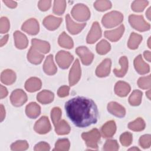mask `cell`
<instances>
[{
  "instance_id": "obj_28",
  "label": "cell",
  "mask_w": 151,
  "mask_h": 151,
  "mask_svg": "<svg viewBox=\"0 0 151 151\" xmlns=\"http://www.w3.org/2000/svg\"><path fill=\"white\" fill-rule=\"evenodd\" d=\"M54 93L49 90H42L37 96V100L43 104L50 103L54 100Z\"/></svg>"
},
{
  "instance_id": "obj_19",
  "label": "cell",
  "mask_w": 151,
  "mask_h": 151,
  "mask_svg": "<svg viewBox=\"0 0 151 151\" xmlns=\"http://www.w3.org/2000/svg\"><path fill=\"white\" fill-rule=\"evenodd\" d=\"M124 31V27L123 25H121L119 28L113 30L106 31L104 32V36L110 41L115 42L118 41L123 35Z\"/></svg>"
},
{
  "instance_id": "obj_42",
  "label": "cell",
  "mask_w": 151,
  "mask_h": 151,
  "mask_svg": "<svg viewBox=\"0 0 151 151\" xmlns=\"http://www.w3.org/2000/svg\"><path fill=\"white\" fill-rule=\"evenodd\" d=\"M119 148V144L116 140H108L103 146V150L105 151H115Z\"/></svg>"
},
{
  "instance_id": "obj_57",
  "label": "cell",
  "mask_w": 151,
  "mask_h": 151,
  "mask_svg": "<svg viewBox=\"0 0 151 151\" xmlns=\"http://www.w3.org/2000/svg\"><path fill=\"white\" fill-rule=\"evenodd\" d=\"M129 150H139V149H138L137 147H132V148L129 149Z\"/></svg>"
},
{
  "instance_id": "obj_45",
  "label": "cell",
  "mask_w": 151,
  "mask_h": 151,
  "mask_svg": "<svg viewBox=\"0 0 151 151\" xmlns=\"http://www.w3.org/2000/svg\"><path fill=\"white\" fill-rule=\"evenodd\" d=\"M10 28L9 21L6 17H3L0 19V32L4 34L7 32Z\"/></svg>"
},
{
  "instance_id": "obj_30",
  "label": "cell",
  "mask_w": 151,
  "mask_h": 151,
  "mask_svg": "<svg viewBox=\"0 0 151 151\" xmlns=\"http://www.w3.org/2000/svg\"><path fill=\"white\" fill-rule=\"evenodd\" d=\"M58 42L61 47L67 49L72 48L74 45L73 40L65 32H63L60 34L58 37Z\"/></svg>"
},
{
  "instance_id": "obj_34",
  "label": "cell",
  "mask_w": 151,
  "mask_h": 151,
  "mask_svg": "<svg viewBox=\"0 0 151 151\" xmlns=\"http://www.w3.org/2000/svg\"><path fill=\"white\" fill-rule=\"evenodd\" d=\"M142 94L143 93L141 91L138 90H134L129 98L130 104L133 106H139L142 101Z\"/></svg>"
},
{
  "instance_id": "obj_43",
  "label": "cell",
  "mask_w": 151,
  "mask_h": 151,
  "mask_svg": "<svg viewBox=\"0 0 151 151\" xmlns=\"http://www.w3.org/2000/svg\"><path fill=\"white\" fill-rule=\"evenodd\" d=\"M137 84L140 88L147 89L151 86L150 84V75L146 77H142L139 78L137 81Z\"/></svg>"
},
{
  "instance_id": "obj_48",
  "label": "cell",
  "mask_w": 151,
  "mask_h": 151,
  "mask_svg": "<svg viewBox=\"0 0 151 151\" xmlns=\"http://www.w3.org/2000/svg\"><path fill=\"white\" fill-rule=\"evenodd\" d=\"M51 4V1L50 0H45V1H40L38 2V8L41 11H45L48 10Z\"/></svg>"
},
{
  "instance_id": "obj_46",
  "label": "cell",
  "mask_w": 151,
  "mask_h": 151,
  "mask_svg": "<svg viewBox=\"0 0 151 151\" xmlns=\"http://www.w3.org/2000/svg\"><path fill=\"white\" fill-rule=\"evenodd\" d=\"M139 144L144 149L149 148L151 145V136L150 134H145L139 139Z\"/></svg>"
},
{
  "instance_id": "obj_3",
  "label": "cell",
  "mask_w": 151,
  "mask_h": 151,
  "mask_svg": "<svg viewBox=\"0 0 151 151\" xmlns=\"http://www.w3.org/2000/svg\"><path fill=\"white\" fill-rule=\"evenodd\" d=\"M81 137L87 147L94 149H97L98 142L100 139V133L97 129L94 128L88 132L83 133Z\"/></svg>"
},
{
  "instance_id": "obj_35",
  "label": "cell",
  "mask_w": 151,
  "mask_h": 151,
  "mask_svg": "<svg viewBox=\"0 0 151 151\" xmlns=\"http://www.w3.org/2000/svg\"><path fill=\"white\" fill-rule=\"evenodd\" d=\"M111 49V45L109 42L105 40L100 41L96 45V51L100 55L107 54Z\"/></svg>"
},
{
  "instance_id": "obj_25",
  "label": "cell",
  "mask_w": 151,
  "mask_h": 151,
  "mask_svg": "<svg viewBox=\"0 0 151 151\" xmlns=\"http://www.w3.org/2000/svg\"><path fill=\"white\" fill-rule=\"evenodd\" d=\"M31 46L41 53L46 54L50 50V45L47 41L34 38L31 40Z\"/></svg>"
},
{
  "instance_id": "obj_18",
  "label": "cell",
  "mask_w": 151,
  "mask_h": 151,
  "mask_svg": "<svg viewBox=\"0 0 151 151\" xmlns=\"http://www.w3.org/2000/svg\"><path fill=\"white\" fill-rule=\"evenodd\" d=\"M134 65L136 71L140 74H145L149 72V65L143 60L142 55H137L134 60Z\"/></svg>"
},
{
  "instance_id": "obj_39",
  "label": "cell",
  "mask_w": 151,
  "mask_h": 151,
  "mask_svg": "<svg viewBox=\"0 0 151 151\" xmlns=\"http://www.w3.org/2000/svg\"><path fill=\"white\" fill-rule=\"evenodd\" d=\"M148 1L145 0H137L132 2L131 8L134 12H142L148 5Z\"/></svg>"
},
{
  "instance_id": "obj_37",
  "label": "cell",
  "mask_w": 151,
  "mask_h": 151,
  "mask_svg": "<svg viewBox=\"0 0 151 151\" xmlns=\"http://www.w3.org/2000/svg\"><path fill=\"white\" fill-rule=\"evenodd\" d=\"M66 7V2L65 1H54V6H53V12L54 14L60 15H62Z\"/></svg>"
},
{
  "instance_id": "obj_38",
  "label": "cell",
  "mask_w": 151,
  "mask_h": 151,
  "mask_svg": "<svg viewBox=\"0 0 151 151\" xmlns=\"http://www.w3.org/2000/svg\"><path fill=\"white\" fill-rule=\"evenodd\" d=\"M94 6L97 11H104L111 8V3L110 1L106 0L96 1L94 3Z\"/></svg>"
},
{
  "instance_id": "obj_53",
  "label": "cell",
  "mask_w": 151,
  "mask_h": 151,
  "mask_svg": "<svg viewBox=\"0 0 151 151\" xmlns=\"http://www.w3.org/2000/svg\"><path fill=\"white\" fill-rule=\"evenodd\" d=\"M144 57L146 60H147L149 62H150L151 61V54L150 52L149 51H145L143 52Z\"/></svg>"
},
{
  "instance_id": "obj_2",
  "label": "cell",
  "mask_w": 151,
  "mask_h": 151,
  "mask_svg": "<svg viewBox=\"0 0 151 151\" xmlns=\"http://www.w3.org/2000/svg\"><path fill=\"white\" fill-rule=\"evenodd\" d=\"M123 20V15L118 11H113L106 14L101 20L104 27L107 28L114 27L120 24Z\"/></svg>"
},
{
  "instance_id": "obj_17",
  "label": "cell",
  "mask_w": 151,
  "mask_h": 151,
  "mask_svg": "<svg viewBox=\"0 0 151 151\" xmlns=\"http://www.w3.org/2000/svg\"><path fill=\"white\" fill-rule=\"evenodd\" d=\"M116 131V125L114 120L107 122L103 125L101 129L102 136L104 138L111 137Z\"/></svg>"
},
{
  "instance_id": "obj_22",
  "label": "cell",
  "mask_w": 151,
  "mask_h": 151,
  "mask_svg": "<svg viewBox=\"0 0 151 151\" xmlns=\"http://www.w3.org/2000/svg\"><path fill=\"white\" fill-rule=\"evenodd\" d=\"M43 70L45 74L50 76L54 75L57 73V68L54 64L52 55L51 54L47 57L43 65Z\"/></svg>"
},
{
  "instance_id": "obj_41",
  "label": "cell",
  "mask_w": 151,
  "mask_h": 151,
  "mask_svg": "<svg viewBox=\"0 0 151 151\" xmlns=\"http://www.w3.org/2000/svg\"><path fill=\"white\" fill-rule=\"evenodd\" d=\"M133 140V136L130 132H126L121 134L120 141L121 144L124 146H129L131 145Z\"/></svg>"
},
{
  "instance_id": "obj_58",
  "label": "cell",
  "mask_w": 151,
  "mask_h": 151,
  "mask_svg": "<svg viewBox=\"0 0 151 151\" xmlns=\"http://www.w3.org/2000/svg\"><path fill=\"white\" fill-rule=\"evenodd\" d=\"M150 37H149V40H148V41H147V44H148V46H149V48H150L151 47H150Z\"/></svg>"
},
{
  "instance_id": "obj_40",
  "label": "cell",
  "mask_w": 151,
  "mask_h": 151,
  "mask_svg": "<svg viewBox=\"0 0 151 151\" xmlns=\"http://www.w3.org/2000/svg\"><path fill=\"white\" fill-rule=\"evenodd\" d=\"M29 147L28 142L26 140H18L12 143L11 146V150L14 151H21L27 150Z\"/></svg>"
},
{
  "instance_id": "obj_15",
  "label": "cell",
  "mask_w": 151,
  "mask_h": 151,
  "mask_svg": "<svg viewBox=\"0 0 151 151\" xmlns=\"http://www.w3.org/2000/svg\"><path fill=\"white\" fill-rule=\"evenodd\" d=\"M61 22L62 18H57L52 15H49L44 18L43 25L47 29L50 31H54L59 27Z\"/></svg>"
},
{
  "instance_id": "obj_47",
  "label": "cell",
  "mask_w": 151,
  "mask_h": 151,
  "mask_svg": "<svg viewBox=\"0 0 151 151\" xmlns=\"http://www.w3.org/2000/svg\"><path fill=\"white\" fill-rule=\"evenodd\" d=\"M50 145L44 142H41L35 146L34 150L35 151H48L50 150Z\"/></svg>"
},
{
  "instance_id": "obj_32",
  "label": "cell",
  "mask_w": 151,
  "mask_h": 151,
  "mask_svg": "<svg viewBox=\"0 0 151 151\" xmlns=\"http://www.w3.org/2000/svg\"><path fill=\"white\" fill-rule=\"evenodd\" d=\"M142 40V37L135 32H132L129 39L127 45L130 49L135 50L137 48L139 45Z\"/></svg>"
},
{
  "instance_id": "obj_56",
  "label": "cell",
  "mask_w": 151,
  "mask_h": 151,
  "mask_svg": "<svg viewBox=\"0 0 151 151\" xmlns=\"http://www.w3.org/2000/svg\"><path fill=\"white\" fill-rule=\"evenodd\" d=\"M150 90H149L146 93V96H147V97H148V99L150 100Z\"/></svg>"
},
{
  "instance_id": "obj_7",
  "label": "cell",
  "mask_w": 151,
  "mask_h": 151,
  "mask_svg": "<svg viewBox=\"0 0 151 151\" xmlns=\"http://www.w3.org/2000/svg\"><path fill=\"white\" fill-rule=\"evenodd\" d=\"M10 100L13 106L19 107L27 101V96L22 90L16 89L11 93Z\"/></svg>"
},
{
  "instance_id": "obj_4",
  "label": "cell",
  "mask_w": 151,
  "mask_h": 151,
  "mask_svg": "<svg viewBox=\"0 0 151 151\" xmlns=\"http://www.w3.org/2000/svg\"><path fill=\"white\" fill-rule=\"evenodd\" d=\"M73 17L78 21H86L90 17V12L88 8L82 4H78L74 6L71 10Z\"/></svg>"
},
{
  "instance_id": "obj_13",
  "label": "cell",
  "mask_w": 151,
  "mask_h": 151,
  "mask_svg": "<svg viewBox=\"0 0 151 151\" xmlns=\"http://www.w3.org/2000/svg\"><path fill=\"white\" fill-rule=\"evenodd\" d=\"M65 21L67 24V28L68 31L73 35L77 34L81 32L84 27L86 26V23L78 24L74 22L71 18L69 14H67L65 16Z\"/></svg>"
},
{
  "instance_id": "obj_24",
  "label": "cell",
  "mask_w": 151,
  "mask_h": 151,
  "mask_svg": "<svg viewBox=\"0 0 151 151\" xmlns=\"http://www.w3.org/2000/svg\"><path fill=\"white\" fill-rule=\"evenodd\" d=\"M130 91V85L122 81H119L116 83L114 87L115 93L120 97L126 96Z\"/></svg>"
},
{
  "instance_id": "obj_31",
  "label": "cell",
  "mask_w": 151,
  "mask_h": 151,
  "mask_svg": "<svg viewBox=\"0 0 151 151\" xmlns=\"http://www.w3.org/2000/svg\"><path fill=\"white\" fill-rule=\"evenodd\" d=\"M54 126L56 133L59 135L67 134L70 133L71 130L69 124L64 120H60L58 123Z\"/></svg>"
},
{
  "instance_id": "obj_10",
  "label": "cell",
  "mask_w": 151,
  "mask_h": 151,
  "mask_svg": "<svg viewBox=\"0 0 151 151\" xmlns=\"http://www.w3.org/2000/svg\"><path fill=\"white\" fill-rule=\"evenodd\" d=\"M34 129L37 133L41 134L49 132L51 127L48 117L46 116H42L36 122Z\"/></svg>"
},
{
  "instance_id": "obj_26",
  "label": "cell",
  "mask_w": 151,
  "mask_h": 151,
  "mask_svg": "<svg viewBox=\"0 0 151 151\" xmlns=\"http://www.w3.org/2000/svg\"><path fill=\"white\" fill-rule=\"evenodd\" d=\"M25 113L29 118L35 119L40 114L41 107L37 103L31 102L26 106Z\"/></svg>"
},
{
  "instance_id": "obj_27",
  "label": "cell",
  "mask_w": 151,
  "mask_h": 151,
  "mask_svg": "<svg viewBox=\"0 0 151 151\" xmlns=\"http://www.w3.org/2000/svg\"><path fill=\"white\" fill-rule=\"evenodd\" d=\"M16 80V74L11 70L7 69L3 71L1 75V80L2 83L6 85L13 84Z\"/></svg>"
},
{
  "instance_id": "obj_44",
  "label": "cell",
  "mask_w": 151,
  "mask_h": 151,
  "mask_svg": "<svg viewBox=\"0 0 151 151\" xmlns=\"http://www.w3.org/2000/svg\"><path fill=\"white\" fill-rule=\"evenodd\" d=\"M61 117V109L58 107H54L51 111V117L54 126L56 125L58 123V122L60 120Z\"/></svg>"
},
{
  "instance_id": "obj_5",
  "label": "cell",
  "mask_w": 151,
  "mask_h": 151,
  "mask_svg": "<svg viewBox=\"0 0 151 151\" xmlns=\"http://www.w3.org/2000/svg\"><path fill=\"white\" fill-rule=\"evenodd\" d=\"M129 21L130 25L139 31L143 32L150 29V24L145 21L142 15H130L129 17Z\"/></svg>"
},
{
  "instance_id": "obj_6",
  "label": "cell",
  "mask_w": 151,
  "mask_h": 151,
  "mask_svg": "<svg viewBox=\"0 0 151 151\" xmlns=\"http://www.w3.org/2000/svg\"><path fill=\"white\" fill-rule=\"evenodd\" d=\"M73 59V56L70 52L65 51H60L55 56L57 63L63 69L68 68Z\"/></svg>"
},
{
  "instance_id": "obj_52",
  "label": "cell",
  "mask_w": 151,
  "mask_h": 151,
  "mask_svg": "<svg viewBox=\"0 0 151 151\" xmlns=\"http://www.w3.org/2000/svg\"><path fill=\"white\" fill-rule=\"evenodd\" d=\"M0 112H1L0 120H1V122H2L5 117V110L2 104H1V106H0Z\"/></svg>"
},
{
  "instance_id": "obj_12",
  "label": "cell",
  "mask_w": 151,
  "mask_h": 151,
  "mask_svg": "<svg viewBox=\"0 0 151 151\" xmlns=\"http://www.w3.org/2000/svg\"><path fill=\"white\" fill-rule=\"evenodd\" d=\"M101 36V30L97 22H93L91 28L87 35L86 41L88 44H93L96 42Z\"/></svg>"
},
{
  "instance_id": "obj_20",
  "label": "cell",
  "mask_w": 151,
  "mask_h": 151,
  "mask_svg": "<svg viewBox=\"0 0 151 151\" xmlns=\"http://www.w3.org/2000/svg\"><path fill=\"white\" fill-rule=\"evenodd\" d=\"M42 53L37 51L33 47H31L27 54V59L32 64H39L41 63L44 58Z\"/></svg>"
},
{
  "instance_id": "obj_8",
  "label": "cell",
  "mask_w": 151,
  "mask_h": 151,
  "mask_svg": "<svg viewBox=\"0 0 151 151\" xmlns=\"http://www.w3.org/2000/svg\"><path fill=\"white\" fill-rule=\"evenodd\" d=\"M81 71L80 63L78 60L76 59L69 73L68 80L70 86H73L79 81L81 77Z\"/></svg>"
},
{
  "instance_id": "obj_29",
  "label": "cell",
  "mask_w": 151,
  "mask_h": 151,
  "mask_svg": "<svg viewBox=\"0 0 151 151\" xmlns=\"http://www.w3.org/2000/svg\"><path fill=\"white\" fill-rule=\"evenodd\" d=\"M119 64L121 66L120 69H114L113 73L116 76L119 77H123L127 73L128 70V60L126 56L120 57L119 60Z\"/></svg>"
},
{
  "instance_id": "obj_14",
  "label": "cell",
  "mask_w": 151,
  "mask_h": 151,
  "mask_svg": "<svg viewBox=\"0 0 151 151\" xmlns=\"http://www.w3.org/2000/svg\"><path fill=\"white\" fill-rule=\"evenodd\" d=\"M111 61L109 58L104 59L97 67L96 74L99 77L107 76L110 73Z\"/></svg>"
},
{
  "instance_id": "obj_21",
  "label": "cell",
  "mask_w": 151,
  "mask_h": 151,
  "mask_svg": "<svg viewBox=\"0 0 151 151\" xmlns=\"http://www.w3.org/2000/svg\"><path fill=\"white\" fill-rule=\"evenodd\" d=\"M14 37L15 41V45L18 49H24L27 48L28 40L25 35L19 31H16L14 33Z\"/></svg>"
},
{
  "instance_id": "obj_23",
  "label": "cell",
  "mask_w": 151,
  "mask_h": 151,
  "mask_svg": "<svg viewBox=\"0 0 151 151\" xmlns=\"http://www.w3.org/2000/svg\"><path fill=\"white\" fill-rule=\"evenodd\" d=\"M41 81L37 77H31L25 83V88L29 92H35L41 87Z\"/></svg>"
},
{
  "instance_id": "obj_54",
  "label": "cell",
  "mask_w": 151,
  "mask_h": 151,
  "mask_svg": "<svg viewBox=\"0 0 151 151\" xmlns=\"http://www.w3.org/2000/svg\"><path fill=\"white\" fill-rule=\"evenodd\" d=\"M8 40V35H5V36H4V37L1 38V40L0 46H1V47H2L3 45H4L6 43Z\"/></svg>"
},
{
  "instance_id": "obj_1",
  "label": "cell",
  "mask_w": 151,
  "mask_h": 151,
  "mask_svg": "<svg viewBox=\"0 0 151 151\" xmlns=\"http://www.w3.org/2000/svg\"><path fill=\"white\" fill-rule=\"evenodd\" d=\"M66 113L77 127H85L97 121L98 110L93 100L84 97H76L66 102Z\"/></svg>"
},
{
  "instance_id": "obj_50",
  "label": "cell",
  "mask_w": 151,
  "mask_h": 151,
  "mask_svg": "<svg viewBox=\"0 0 151 151\" xmlns=\"http://www.w3.org/2000/svg\"><path fill=\"white\" fill-rule=\"evenodd\" d=\"M8 95V91L6 87H4L2 85L0 86V97L1 99L5 98Z\"/></svg>"
},
{
  "instance_id": "obj_36",
  "label": "cell",
  "mask_w": 151,
  "mask_h": 151,
  "mask_svg": "<svg viewBox=\"0 0 151 151\" xmlns=\"http://www.w3.org/2000/svg\"><path fill=\"white\" fill-rule=\"evenodd\" d=\"M70 143L67 139H61L57 141L54 150L67 151L70 149Z\"/></svg>"
},
{
  "instance_id": "obj_9",
  "label": "cell",
  "mask_w": 151,
  "mask_h": 151,
  "mask_svg": "<svg viewBox=\"0 0 151 151\" xmlns=\"http://www.w3.org/2000/svg\"><path fill=\"white\" fill-rule=\"evenodd\" d=\"M76 52L80 57L84 65H90L94 58V54L86 47H78L76 50Z\"/></svg>"
},
{
  "instance_id": "obj_11",
  "label": "cell",
  "mask_w": 151,
  "mask_h": 151,
  "mask_svg": "<svg viewBox=\"0 0 151 151\" xmlns=\"http://www.w3.org/2000/svg\"><path fill=\"white\" fill-rule=\"evenodd\" d=\"M22 31L30 35H36L40 30L38 22L35 18H31L26 21L22 25Z\"/></svg>"
},
{
  "instance_id": "obj_51",
  "label": "cell",
  "mask_w": 151,
  "mask_h": 151,
  "mask_svg": "<svg viewBox=\"0 0 151 151\" xmlns=\"http://www.w3.org/2000/svg\"><path fill=\"white\" fill-rule=\"evenodd\" d=\"M3 2L8 7L11 8H14L17 6V3L14 1H3Z\"/></svg>"
},
{
  "instance_id": "obj_49",
  "label": "cell",
  "mask_w": 151,
  "mask_h": 151,
  "mask_svg": "<svg viewBox=\"0 0 151 151\" xmlns=\"http://www.w3.org/2000/svg\"><path fill=\"white\" fill-rule=\"evenodd\" d=\"M69 87L67 86H63L59 88L57 91V94L60 97H64L69 94Z\"/></svg>"
},
{
  "instance_id": "obj_33",
  "label": "cell",
  "mask_w": 151,
  "mask_h": 151,
  "mask_svg": "<svg viewBox=\"0 0 151 151\" xmlns=\"http://www.w3.org/2000/svg\"><path fill=\"white\" fill-rule=\"evenodd\" d=\"M145 122L143 119L139 117L136 119L134 121L129 123L128 124V127L133 131L140 132L145 129Z\"/></svg>"
},
{
  "instance_id": "obj_55",
  "label": "cell",
  "mask_w": 151,
  "mask_h": 151,
  "mask_svg": "<svg viewBox=\"0 0 151 151\" xmlns=\"http://www.w3.org/2000/svg\"><path fill=\"white\" fill-rule=\"evenodd\" d=\"M150 9H151L150 7L149 8L147 11L146 12V15L149 20H150Z\"/></svg>"
},
{
  "instance_id": "obj_16",
  "label": "cell",
  "mask_w": 151,
  "mask_h": 151,
  "mask_svg": "<svg viewBox=\"0 0 151 151\" xmlns=\"http://www.w3.org/2000/svg\"><path fill=\"white\" fill-rule=\"evenodd\" d=\"M107 110L111 114L119 117H123L126 114V110L124 107L114 101L110 102L108 104Z\"/></svg>"
}]
</instances>
